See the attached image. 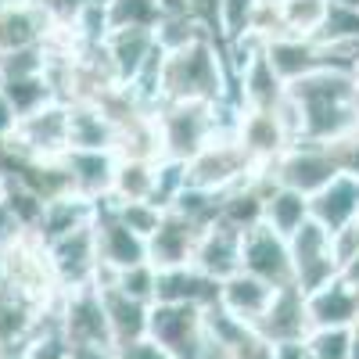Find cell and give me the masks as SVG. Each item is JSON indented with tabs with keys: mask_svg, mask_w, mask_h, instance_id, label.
Listing matches in <instances>:
<instances>
[{
	"mask_svg": "<svg viewBox=\"0 0 359 359\" xmlns=\"http://www.w3.org/2000/svg\"><path fill=\"white\" fill-rule=\"evenodd\" d=\"M327 62H331V65H341V69H352V72H359V36H355L352 43H345V47L327 50Z\"/></svg>",
	"mask_w": 359,
	"mask_h": 359,
	"instance_id": "b9f144b4",
	"label": "cell"
},
{
	"mask_svg": "<svg viewBox=\"0 0 359 359\" xmlns=\"http://www.w3.org/2000/svg\"><path fill=\"white\" fill-rule=\"evenodd\" d=\"M230 359H277V345H269L266 338H259V334L252 331L241 345L230 348Z\"/></svg>",
	"mask_w": 359,
	"mask_h": 359,
	"instance_id": "f35d334b",
	"label": "cell"
},
{
	"mask_svg": "<svg viewBox=\"0 0 359 359\" xmlns=\"http://www.w3.org/2000/svg\"><path fill=\"white\" fill-rule=\"evenodd\" d=\"M22 233H29V230H25V223L18 219V212L8 205V198H0V248L15 245Z\"/></svg>",
	"mask_w": 359,
	"mask_h": 359,
	"instance_id": "74e56055",
	"label": "cell"
},
{
	"mask_svg": "<svg viewBox=\"0 0 359 359\" xmlns=\"http://www.w3.org/2000/svg\"><path fill=\"white\" fill-rule=\"evenodd\" d=\"M287 245H291L294 287L302 294L341 277V259H338V248H334V233L323 223H316V219L302 223V230H294L287 237Z\"/></svg>",
	"mask_w": 359,
	"mask_h": 359,
	"instance_id": "9c48e42d",
	"label": "cell"
},
{
	"mask_svg": "<svg viewBox=\"0 0 359 359\" xmlns=\"http://www.w3.org/2000/svg\"><path fill=\"white\" fill-rule=\"evenodd\" d=\"M277 359H309V355H306V345L298 341V345H277Z\"/></svg>",
	"mask_w": 359,
	"mask_h": 359,
	"instance_id": "bcb514c9",
	"label": "cell"
},
{
	"mask_svg": "<svg viewBox=\"0 0 359 359\" xmlns=\"http://www.w3.org/2000/svg\"><path fill=\"white\" fill-rule=\"evenodd\" d=\"M158 162L118 158L108 198L111 201H155V191H158Z\"/></svg>",
	"mask_w": 359,
	"mask_h": 359,
	"instance_id": "4dcf8cb0",
	"label": "cell"
},
{
	"mask_svg": "<svg viewBox=\"0 0 359 359\" xmlns=\"http://www.w3.org/2000/svg\"><path fill=\"white\" fill-rule=\"evenodd\" d=\"M97 287H101V298H104V313H108V327H111V345L123 348L130 341L147 338V316H151V306L123 294L115 284H97Z\"/></svg>",
	"mask_w": 359,
	"mask_h": 359,
	"instance_id": "83f0119b",
	"label": "cell"
},
{
	"mask_svg": "<svg viewBox=\"0 0 359 359\" xmlns=\"http://www.w3.org/2000/svg\"><path fill=\"white\" fill-rule=\"evenodd\" d=\"M313 219L323 223L331 233L345 230L359 219V172H338L327 187H320L309 198Z\"/></svg>",
	"mask_w": 359,
	"mask_h": 359,
	"instance_id": "ffe728a7",
	"label": "cell"
},
{
	"mask_svg": "<svg viewBox=\"0 0 359 359\" xmlns=\"http://www.w3.org/2000/svg\"><path fill=\"white\" fill-rule=\"evenodd\" d=\"M262 165L245 151V144L237 137H212L201 151L187 162V184L212 191V194H226L230 187L252 180Z\"/></svg>",
	"mask_w": 359,
	"mask_h": 359,
	"instance_id": "8992f818",
	"label": "cell"
},
{
	"mask_svg": "<svg viewBox=\"0 0 359 359\" xmlns=\"http://www.w3.org/2000/svg\"><path fill=\"white\" fill-rule=\"evenodd\" d=\"M230 97V65L219 40L205 33L187 47L165 50L162 57V101H205Z\"/></svg>",
	"mask_w": 359,
	"mask_h": 359,
	"instance_id": "7a4b0ae2",
	"label": "cell"
},
{
	"mask_svg": "<svg viewBox=\"0 0 359 359\" xmlns=\"http://www.w3.org/2000/svg\"><path fill=\"white\" fill-rule=\"evenodd\" d=\"M4 191H8V180H4V172H0V198H4Z\"/></svg>",
	"mask_w": 359,
	"mask_h": 359,
	"instance_id": "f907efd6",
	"label": "cell"
},
{
	"mask_svg": "<svg viewBox=\"0 0 359 359\" xmlns=\"http://www.w3.org/2000/svg\"><path fill=\"white\" fill-rule=\"evenodd\" d=\"M241 241H245V233L241 230H233L226 223H208L198 237V245H194V255H191V266H198L205 277H212V280H226L233 273H241Z\"/></svg>",
	"mask_w": 359,
	"mask_h": 359,
	"instance_id": "2e32d148",
	"label": "cell"
},
{
	"mask_svg": "<svg viewBox=\"0 0 359 359\" xmlns=\"http://www.w3.org/2000/svg\"><path fill=\"white\" fill-rule=\"evenodd\" d=\"M273 284H266V280H259V277H252V273H233V277H226L223 284H219V309H226L230 316H237L241 323H248V327H255L259 323V316L266 313V306L273 302Z\"/></svg>",
	"mask_w": 359,
	"mask_h": 359,
	"instance_id": "484cf974",
	"label": "cell"
},
{
	"mask_svg": "<svg viewBox=\"0 0 359 359\" xmlns=\"http://www.w3.org/2000/svg\"><path fill=\"white\" fill-rule=\"evenodd\" d=\"M108 4V25L111 29H158L162 11L158 0H104Z\"/></svg>",
	"mask_w": 359,
	"mask_h": 359,
	"instance_id": "d6a6232c",
	"label": "cell"
},
{
	"mask_svg": "<svg viewBox=\"0 0 359 359\" xmlns=\"http://www.w3.org/2000/svg\"><path fill=\"white\" fill-rule=\"evenodd\" d=\"M108 201H111V198H108ZM111 205H115V212L123 216V223H126L133 233H140L144 241L158 230V223H162V216H165V208L155 205V201H111Z\"/></svg>",
	"mask_w": 359,
	"mask_h": 359,
	"instance_id": "8d00e7d4",
	"label": "cell"
},
{
	"mask_svg": "<svg viewBox=\"0 0 359 359\" xmlns=\"http://www.w3.org/2000/svg\"><path fill=\"white\" fill-rule=\"evenodd\" d=\"M104 50L118 83H133L147 69V62L158 54V40L151 29H111L104 36Z\"/></svg>",
	"mask_w": 359,
	"mask_h": 359,
	"instance_id": "7402d4cb",
	"label": "cell"
},
{
	"mask_svg": "<svg viewBox=\"0 0 359 359\" xmlns=\"http://www.w3.org/2000/svg\"><path fill=\"white\" fill-rule=\"evenodd\" d=\"M36 4L57 22V25H69L83 8H90V4H94V0H36Z\"/></svg>",
	"mask_w": 359,
	"mask_h": 359,
	"instance_id": "ab89813d",
	"label": "cell"
},
{
	"mask_svg": "<svg viewBox=\"0 0 359 359\" xmlns=\"http://www.w3.org/2000/svg\"><path fill=\"white\" fill-rule=\"evenodd\" d=\"M237 140L259 165H269L294 144L277 108H245L241 123H237Z\"/></svg>",
	"mask_w": 359,
	"mask_h": 359,
	"instance_id": "e0dca14e",
	"label": "cell"
},
{
	"mask_svg": "<svg viewBox=\"0 0 359 359\" xmlns=\"http://www.w3.org/2000/svg\"><path fill=\"white\" fill-rule=\"evenodd\" d=\"M262 4L266 0H219L208 29H212L223 50L245 40H262Z\"/></svg>",
	"mask_w": 359,
	"mask_h": 359,
	"instance_id": "cb8c5ba5",
	"label": "cell"
},
{
	"mask_svg": "<svg viewBox=\"0 0 359 359\" xmlns=\"http://www.w3.org/2000/svg\"><path fill=\"white\" fill-rule=\"evenodd\" d=\"M0 294H11L18 302H29L40 313H50L62 298L50 252L40 237L29 230L15 245L0 248Z\"/></svg>",
	"mask_w": 359,
	"mask_h": 359,
	"instance_id": "3957f363",
	"label": "cell"
},
{
	"mask_svg": "<svg viewBox=\"0 0 359 359\" xmlns=\"http://www.w3.org/2000/svg\"><path fill=\"white\" fill-rule=\"evenodd\" d=\"M15 123H18V115H15V108L8 104V97H4V94H0V140H8V137H11Z\"/></svg>",
	"mask_w": 359,
	"mask_h": 359,
	"instance_id": "7bdbcfd3",
	"label": "cell"
},
{
	"mask_svg": "<svg viewBox=\"0 0 359 359\" xmlns=\"http://www.w3.org/2000/svg\"><path fill=\"white\" fill-rule=\"evenodd\" d=\"M205 226L191 223L187 216H180L176 208H165V216L158 223V230L147 237V262H155L158 269H172V266H187L194 255V245Z\"/></svg>",
	"mask_w": 359,
	"mask_h": 359,
	"instance_id": "ac0fdd59",
	"label": "cell"
},
{
	"mask_svg": "<svg viewBox=\"0 0 359 359\" xmlns=\"http://www.w3.org/2000/svg\"><path fill=\"white\" fill-rule=\"evenodd\" d=\"M69 180H72V194L86 198V201H104L111 194V180H115V165L118 155L115 151H69L62 155Z\"/></svg>",
	"mask_w": 359,
	"mask_h": 359,
	"instance_id": "44dd1931",
	"label": "cell"
},
{
	"mask_svg": "<svg viewBox=\"0 0 359 359\" xmlns=\"http://www.w3.org/2000/svg\"><path fill=\"white\" fill-rule=\"evenodd\" d=\"M47 252H50V266H54V277H57V287L62 291L97 284L101 255H97L94 219L62 233V237H54V241H47Z\"/></svg>",
	"mask_w": 359,
	"mask_h": 359,
	"instance_id": "30bf717a",
	"label": "cell"
},
{
	"mask_svg": "<svg viewBox=\"0 0 359 359\" xmlns=\"http://www.w3.org/2000/svg\"><path fill=\"white\" fill-rule=\"evenodd\" d=\"M341 280L352 284V287L359 291V252H355L352 259H345V266H341Z\"/></svg>",
	"mask_w": 359,
	"mask_h": 359,
	"instance_id": "ee69618b",
	"label": "cell"
},
{
	"mask_svg": "<svg viewBox=\"0 0 359 359\" xmlns=\"http://www.w3.org/2000/svg\"><path fill=\"white\" fill-rule=\"evenodd\" d=\"M331 4H341V8H352V11H359V0H331Z\"/></svg>",
	"mask_w": 359,
	"mask_h": 359,
	"instance_id": "681fc988",
	"label": "cell"
},
{
	"mask_svg": "<svg viewBox=\"0 0 359 359\" xmlns=\"http://www.w3.org/2000/svg\"><path fill=\"white\" fill-rule=\"evenodd\" d=\"M355 36H359V11L341 8V4H331V11H327L320 33H316V40H320L327 50H334V47L352 43Z\"/></svg>",
	"mask_w": 359,
	"mask_h": 359,
	"instance_id": "d590c367",
	"label": "cell"
},
{
	"mask_svg": "<svg viewBox=\"0 0 359 359\" xmlns=\"http://www.w3.org/2000/svg\"><path fill=\"white\" fill-rule=\"evenodd\" d=\"M331 11V0H266L262 4V40L291 33V36H313Z\"/></svg>",
	"mask_w": 359,
	"mask_h": 359,
	"instance_id": "d6986e66",
	"label": "cell"
},
{
	"mask_svg": "<svg viewBox=\"0 0 359 359\" xmlns=\"http://www.w3.org/2000/svg\"><path fill=\"white\" fill-rule=\"evenodd\" d=\"M241 269L273 287H287L294 284L291 273V245L287 237H280L277 230H269L266 223L252 226L241 241Z\"/></svg>",
	"mask_w": 359,
	"mask_h": 359,
	"instance_id": "7c38bea8",
	"label": "cell"
},
{
	"mask_svg": "<svg viewBox=\"0 0 359 359\" xmlns=\"http://www.w3.org/2000/svg\"><path fill=\"white\" fill-rule=\"evenodd\" d=\"M54 323H57V334L65 338L69 348H115L108 313H104V298H101L97 284L62 291V298L54 306Z\"/></svg>",
	"mask_w": 359,
	"mask_h": 359,
	"instance_id": "5b68a950",
	"label": "cell"
},
{
	"mask_svg": "<svg viewBox=\"0 0 359 359\" xmlns=\"http://www.w3.org/2000/svg\"><path fill=\"white\" fill-rule=\"evenodd\" d=\"M165 158L191 162L201 147L216 137V104L205 101H162L155 108Z\"/></svg>",
	"mask_w": 359,
	"mask_h": 359,
	"instance_id": "277c9868",
	"label": "cell"
},
{
	"mask_svg": "<svg viewBox=\"0 0 359 359\" xmlns=\"http://www.w3.org/2000/svg\"><path fill=\"white\" fill-rule=\"evenodd\" d=\"M18 4H25V0H0V15L11 11V8H18Z\"/></svg>",
	"mask_w": 359,
	"mask_h": 359,
	"instance_id": "c3c4849f",
	"label": "cell"
},
{
	"mask_svg": "<svg viewBox=\"0 0 359 359\" xmlns=\"http://www.w3.org/2000/svg\"><path fill=\"white\" fill-rule=\"evenodd\" d=\"M0 359H25V352H11V355H0Z\"/></svg>",
	"mask_w": 359,
	"mask_h": 359,
	"instance_id": "816d5d0a",
	"label": "cell"
},
{
	"mask_svg": "<svg viewBox=\"0 0 359 359\" xmlns=\"http://www.w3.org/2000/svg\"><path fill=\"white\" fill-rule=\"evenodd\" d=\"M313 327H355L359 323V291L341 277L306 294Z\"/></svg>",
	"mask_w": 359,
	"mask_h": 359,
	"instance_id": "4316f807",
	"label": "cell"
},
{
	"mask_svg": "<svg viewBox=\"0 0 359 359\" xmlns=\"http://www.w3.org/2000/svg\"><path fill=\"white\" fill-rule=\"evenodd\" d=\"M355 223H359V219H355Z\"/></svg>",
	"mask_w": 359,
	"mask_h": 359,
	"instance_id": "f5cc1de1",
	"label": "cell"
},
{
	"mask_svg": "<svg viewBox=\"0 0 359 359\" xmlns=\"http://www.w3.org/2000/svg\"><path fill=\"white\" fill-rule=\"evenodd\" d=\"M94 212H97V201H86V198H79V194L54 198V201L43 205L40 226H36L33 233L47 245V241H54V237H62V233H69V230L90 223V219H94Z\"/></svg>",
	"mask_w": 359,
	"mask_h": 359,
	"instance_id": "f546056e",
	"label": "cell"
},
{
	"mask_svg": "<svg viewBox=\"0 0 359 359\" xmlns=\"http://www.w3.org/2000/svg\"><path fill=\"white\" fill-rule=\"evenodd\" d=\"M262 172L273 180V184L280 187H291L298 194H306L313 198L320 187H327L341 169L338 155H334V147L331 144H309V140H298L291 144L287 151L280 158H273L269 165H262Z\"/></svg>",
	"mask_w": 359,
	"mask_h": 359,
	"instance_id": "52a82bcc",
	"label": "cell"
},
{
	"mask_svg": "<svg viewBox=\"0 0 359 359\" xmlns=\"http://www.w3.org/2000/svg\"><path fill=\"white\" fill-rule=\"evenodd\" d=\"M191 8H194V15L208 25V22H212V15H216V8H219V0H191Z\"/></svg>",
	"mask_w": 359,
	"mask_h": 359,
	"instance_id": "f6af8a7d",
	"label": "cell"
},
{
	"mask_svg": "<svg viewBox=\"0 0 359 359\" xmlns=\"http://www.w3.org/2000/svg\"><path fill=\"white\" fill-rule=\"evenodd\" d=\"M97 284H115L123 294L137 298V302H155V291H158V266L155 262H137L123 273H111V277H101Z\"/></svg>",
	"mask_w": 359,
	"mask_h": 359,
	"instance_id": "836d02e7",
	"label": "cell"
},
{
	"mask_svg": "<svg viewBox=\"0 0 359 359\" xmlns=\"http://www.w3.org/2000/svg\"><path fill=\"white\" fill-rule=\"evenodd\" d=\"M309 331H313V320L306 309V294L294 284L277 287L273 302L266 306V313L255 323V334L266 338L269 345H298V341H306Z\"/></svg>",
	"mask_w": 359,
	"mask_h": 359,
	"instance_id": "5bb4252c",
	"label": "cell"
},
{
	"mask_svg": "<svg viewBox=\"0 0 359 359\" xmlns=\"http://www.w3.org/2000/svg\"><path fill=\"white\" fill-rule=\"evenodd\" d=\"M118 130L97 101L69 104V147L76 151H115Z\"/></svg>",
	"mask_w": 359,
	"mask_h": 359,
	"instance_id": "d4e9b609",
	"label": "cell"
},
{
	"mask_svg": "<svg viewBox=\"0 0 359 359\" xmlns=\"http://www.w3.org/2000/svg\"><path fill=\"white\" fill-rule=\"evenodd\" d=\"M352 359H359V323L352 327Z\"/></svg>",
	"mask_w": 359,
	"mask_h": 359,
	"instance_id": "7dc6e473",
	"label": "cell"
},
{
	"mask_svg": "<svg viewBox=\"0 0 359 359\" xmlns=\"http://www.w3.org/2000/svg\"><path fill=\"white\" fill-rule=\"evenodd\" d=\"M155 302H180V306H216L219 302V280L205 277L198 266H172V269H158V291Z\"/></svg>",
	"mask_w": 359,
	"mask_h": 359,
	"instance_id": "603a6c76",
	"label": "cell"
},
{
	"mask_svg": "<svg viewBox=\"0 0 359 359\" xmlns=\"http://www.w3.org/2000/svg\"><path fill=\"white\" fill-rule=\"evenodd\" d=\"M115 359H172L162 345H155L151 338H140V341H130L123 348H115Z\"/></svg>",
	"mask_w": 359,
	"mask_h": 359,
	"instance_id": "60d3db41",
	"label": "cell"
},
{
	"mask_svg": "<svg viewBox=\"0 0 359 359\" xmlns=\"http://www.w3.org/2000/svg\"><path fill=\"white\" fill-rule=\"evenodd\" d=\"M208 309L180 306V302H151L147 338L162 345L172 359H201L208 345Z\"/></svg>",
	"mask_w": 359,
	"mask_h": 359,
	"instance_id": "ba28073f",
	"label": "cell"
},
{
	"mask_svg": "<svg viewBox=\"0 0 359 359\" xmlns=\"http://www.w3.org/2000/svg\"><path fill=\"white\" fill-rule=\"evenodd\" d=\"M313 219V208H309V198L298 194L291 187H280L269 180L266 187V208H262V223L269 230H277L280 237H291L294 230H302V223Z\"/></svg>",
	"mask_w": 359,
	"mask_h": 359,
	"instance_id": "f1b7e54d",
	"label": "cell"
},
{
	"mask_svg": "<svg viewBox=\"0 0 359 359\" xmlns=\"http://www.w3.org/2000/svg\"><path fill=\"white\" fill-rule=\"evenodd\" d=\"M291 140L309 144H341L359 130V97L355 72L331 65L316 69L313 76L287 86L284 101L277 104Z\"/></svg>",
	"mask_w": 359,
	"mask_h": 359,
	"instance_id": "6da1fadb",
	"label": "cell"
},
{
	"mask_svg": "<svg viewBox=\"0 0 359 359\" xmlns=\"http://www.w3.org/2000/svg\"><path fill=\"white\" fill-rule=\"evenodd\" d=\"M302 345L313 359H352V327H313Z\"/></svg>",
	"mask_w": 359,
	"mask_h": 359,
	"instance_id": "e575fe53",
	"label": "cell"
},
{
	"mask_svg": "<svg viewBox=\"0 0 359 359\" xmlns=\"http://www.w3.org/2000/svg\"><path fill=\"white\" fill-rule=\"evenodd\" d=\"M94 233H97L101 277L123 273V269H130V266H137V262H147V241L123 223V216L115 212V205H111L108 198L97 201ZM101 277H97V280H101Z\"/></svg>",
	"mask_w": 359,
	"mask_h": 359,
	"instance_id": "8fae6325",
	"label": "cell"
},
{
	"mask_svg": "<svg viewBox=\"0 0 359 359\" xmlns=\"http://www.w3.org/2000/svg\"><path fill=\"white\" fill-rule=\"evenodd\" d=\"M262 54L269 57L273 72L291 86L298 79L313 76L316 69L327 65V47L313 36H291V33H277L262 40Z\"/></svg>",
	"mask_w": 359,
	"mask_h": 359,
	"instance_id": "9a60e30c",
	"label": "cell"
},
{
	"mask_svg": "<svg viewBox=\"0 0 359 359\" xmlns=\"http://www.w3.org/2000/svg\"><path fill=\"white\" fill-rule=\"evenodd\" d=\"M284 94H287V83L273 72L262 47L252 50L245 62L230 65V97L241 108H277Z\"/></svg>",
	"mask_w": 359,
	"mask_h": 359,
	"instance_id": "4fadbf2b",
	"label": "cell"
},
{
	"mask_svg": "<svg viewBox=\"0 0 359 359\" xmlns=\"http://www.w3.org/2000/svg\"><path fill=\"white\" fill-rule=\"evenodd\" d=\"M0 94L8 97V104L15 108V115H29L43 108L47 101H57L54 90H50V79L47 72H36V76H18V79H4L0 83Z\"/></svg>",
	"mask_w": 359,
	"mask_h": 359,
	"instance_id": "1f68e13d",
	"label": "cell"
}]
</instances>
